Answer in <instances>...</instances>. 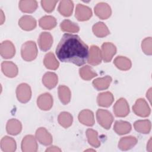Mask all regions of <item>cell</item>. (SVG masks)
Listing matches in <instances>:
<instances>
[{
    "label": "cell",
    "mask_w": 152,
    "mask_h": 152,
    "mask_svg": "<svg viewBox=\"0 0 152 152\" xmlns=\"http://www.w3.org/2000/svg\"><path fill=\"white\" fill-rule=\"evenodd\" d=\"M98 123L104 129H109L113 121V117L111 113L107 110L98 109L96 112Z\"/></svg>",
    "instance_id": "cell-3"
},
{
    "label": "cell",
    "mask_w": 152,
    "mask_h": 152,
    "mask_svg": "<svg viewBox=\"0 0 152 152\" xmlns=\"http://www.w3.org/2000/svg\"><path fill=\"white\" fill-rule=\"evenodd\" d=\"M90 151H94V150H87L86 151H90Z\"/></svg>",
    "instance_id": "cell-44"
},
{
    "label": "cell",
    "mask_w": 152,
    "mask_h": 152,
    "mask_svg": "<svg viewBox=\"0 0 152 152\" xmlns=\"http://www.w3.org/2000/svg\"><path fill=\"white\" fill-rule=\"evenodd\" d=\"M112 80V79L111 77L106 75L104 77L97 78L94 80L92 83L93 87L97 90H103L107 89L109 87Z\"/></svg>",
    "instance_id": "cell-25"
},
{
    "label": "cell",
    "mask_w": 152,
    "mask_h": 152,
    "mask_svg": "<svg viewBox=\"0 0 152 152\" xmlns=\"http://www.w3.org/2000/svg\"><path fill=\"white\" fill-rule=\"evenodd\" d=\"M17 99L21 103L28 102L31 97V90L30 86L26 83H21L18 86L16 89Z\"/></svg>",
    "instance_id": "cell-4"
},
{
    "label": "cell",
    "mask_w": 152,
    "mask_h": 152,
    "mask_svg": "<svg viewBox=\"0 0 152 152\" xmlns=\"http://www.w3.org/2000/svg\"><path fill=\"white\" fill-rule=\"evenodd\" d=\"M35 136L37 141L44 145H49L51 144L53 141L51 134L43 127L39 128L36 130Z\"/></svg>",
    "instance_id": "cell-13"
},
{
    "label": "cell",
    "mask_w": 152,
    "mask_h": 152,
    "mask_svg": "<svg viewBox=\"0 0 152 152\" xmlns=\"http://www.w3.org/2000/svg\"><path fill=\"white\" fill-rule=\"evenodd\" d=\"M113 112L117 117L126 116L129 113V107L125 99L120 98L113 106Z\"/></svg>",
    "instance_id": "cell-6"
},
{
    "label": "cell",
    "mask_w": 152,
    "mask_h": 152,
    "mask_svg": "<svg viewBox=\"0 0 152 152\" xmlns=\"http://www.w3.org/2000/svg\"><path fill=\"white\" fill-rule=\"evenodd\" d=\"M38 145L36 138L31 135H26L21 142V149L23 152H36Z\"/></svg>",
    "instance_id": "cell-7"
},
{
    "label": "cell",
    "mask_w": 152,
    "mask_h": 152,
    "mask_svg": "<svg viewBox=\"0 0 152 152\" xmlns=\"http://www.w3.org/2000/svg\"><path fill=\"white\" fill-rule=\"evenodd\" d=\"M55 52L61 62L72 63L77 66L85 64L89 55L88 46L78 35L69 33L62 36Z\"/></svg>",
    "instance_id": "cell-1"
},
{
    "label": "cell",
    "mask_w": 152,
    "mask_h": 152,
    "mask_svg": "<svg viewBox=\"0 0 152 152\" xmlns=\"http://www.w3.org/2000/svg\"><path fill=\"white\" fill-rule=\"evenodd\" d=\"M59 124L64 128H67L69 127L72 123L73 118L71 113L67 112H62L60 113L58 118Z\"/></svg>",
    "instance_id": "cell-34"
},
{
    "label": "cell",
    "mask_w": 152,
    "mask_h": 152,
    "mask_svg": "<svg viewBox=\"0 0 152 152\" xmlns=\"http://www.w3.org/2000/svg\"><path fill=\"white\" fill-rule=\"evenodd\" d=\"M79 73L80 77L84 80H90L97 76V74L88 65H85L81 68L79 69Z\"/></svg>",
    "instance_id": "cell-37"
},
{
    "label": "cell",
    "mask_w": 152,
    "mask_h": 152,
    "mask_svg": "<svg viewBox=\"0 0 152 152\" xmlns=\"http://www.w3.org/2000/svg\"><path fill=\"white\" fill-rule=\"evenodd\" d=\"M46 151H61V150L56 146H50L46 150Z\"/></svg>",
    "instance_id": "cell-40"
},
{
    "label": "cell",
    "mask_w": 152,
    "mask_h": 152,
    "mask_svg": "<svg viewBox=\"0 0 152 152\" xmlns=\"http://www.w3.org/2000/svg\"><path fill=\"white\" fill-rule=\"evenodd\" d=\"M36 24V20L30 15H24L18 21L19 26L26 31H30L34 29Z\"/></svg>",
    "instance_id": "cell-17"
},
{
    "label": "cell",
    "mask_w": 152,
    "mask_h": 152,
    "mask_svg": "<svg viewBox=\"0 0 152 152\" xmlns=\"http://www.w3.org/2000/svg\"><path fill=\"white\" fill-rule=\"evenodd\" d=\"M60 27L62 31L69 33H77L79 31L80 27L75 23L69 20H64L60 24Z\"/></svg>",
    "instance_id": "cell-35"
},
{
    "label": "cell",
    "mask_w": 152,
    "mask_h": 152,
    "mask_svg": "<svg viewBox=\"0 0 152 152\" xmlns=\"http://www.w3.org/2000/svg\"><path fill=\"white\" fill-rule=\"evenodd\" d=\"M93 32L98 37H104L110 34V31L106 25L102 22H97L93 25Z\"/></svg>",
    "instance_id": "cell-28"
},
{
    "label": "cell",
    "mask_w": 152,
    "mask_h": 152,
    "mask_svg": "<svg viewBox=\"0 0 152 152\" xmlns=\"http://www.w3.org/2000/svg\"><path fill=\"white\" fill-rule=\"evenodd\" d=\"M135 129L142 134H148L151 130V122L148 119L137 121L134 124Z\"/></svg>",
    "instance_id": "cell-31"
},
{
    "label": "cell",
    "mask_w": 152,
    "mask_h": 152,
    "mask_svg": "<svg viewBox=\"0 0 152 152\" xmlns=\"http://www.w3.org/2000/svg\"><path fill=\"white\" fill-rule=\"evenodd\" d=\"M134 113L141 117H147L150 114V108L144 99H138L132 106Z\"/></svg>",
    "instance_id": "cell-5"
},
{
    "label": "cell",
    "mask_w": 152,
    "mask_h": 152,
    "mask_svg": "<svg viewBox=\"0 0 152 152\" xmlns=\"http://www.w3.org/2000/svg\"><path fill=\"white\" fill-rule=\"evenodd\" d=\"M113 129L118 134L124 135L131 131V125L126 121H117L115 123Z\"/></svg>",
    "instance_id": "cell-27"
},
{
    "label": "cell",
    "mask_w": 152,
    "mask_h": 152,
    "mask_svg": "<svg viewBox=\"0 0 152 152\" xmlns=\"http://www.w3.org/2000/svg\"><path fill=\"white\" fill-rule=\"evenodd\" d=\"M86 135L88 143L93 147L97 148L100 145V142L98 139V133L92 129H88L86 131Z\"/></svg>",
    "instance_id": "cell-36"
},
{
    "label": "cell",
    "mask_w": 152,
    "mask_h": 152,
    "mask_svg": "<svg viewBox=\"0 0 152 152\" xmlns=\"http://www.w3.org/2000/svg\"><path fill=\"white\" fill-rule=\"evenodd\" d=\"M16 142L12 138L5 136L1 141V148L5 152H13L16 150Z\"/></svg>",
    "instance_id": "cell-24"
},
{
    "label": "cell",
    "mask_w": 152,
    "mask_h": 152,
    "mask_svg": "<svg viewBox=\"0 0 152 152\" xmlns=\"http://www.w3.org/2000/svg\"><path fill=\"white\" fill-rule=\"evenodd\" d=\"M75 16L78 21H87L92 16V11L88 7L78 4L76 6Z\"/></svg>",
    "instance_id": "cell-10"
},
{
    "label": "cell",
    "mask_w": 152,
    "mask_h": 152,
    "mask_svg": "<svg viewBox=\"0 0 152 152\" xmlns=\"http://www.w3.org/2000/svg\"><path fill=\"white\" fill-rule=\"evenodd\" d=\"M19 8L23 12L32 13L37 9V2L36 1H20L19 2Z\"/></svg>",
    "instance_id": "cell-30"
},
{
    "label": "cell",
    "mask_w": 152,
    "mask_h": 152,
    "mask_svg": "<svg viewBox=\"0 0 152 152\" xmlns=\"http://www.w3.org/2000/svg\"><path fill=\"white\" fill-rule=\"evenodd\" d=\"M137 139L133 136H127L120 139L118 147L122 151L128 150L134 147L137 143Z\"/></svg>",
    "instance_id": "cell-19"
},
{
    "label": "cell",
    "mask_w": 152,
    "mask_h": 152,
    "mask_svg": "<svg viewBox=\"0 0 152 152\" xmlns=\"http://www.w3.org/2000/svg\"><path fill=\"white\" fill-rule=\"evenodd\" d=\"M38 50L36 44L33 41H27L21 46V55L22 58L26 61H31L36 59Z\"/></svg>",
    "instance_id": "cell-2"
},
{
    "label": "cell",
    "mask_w": 152,
    "mask_h": 152,
    "mask_svg": "<svg viewBox=\"0 0 152 152\" xmlns=\"http://www.w3.org/2000/svg\"><path fill=\"white\" fill-rule=\"evenodd\" d=\"M1 24H3V22H4V21L5 20V18H4L3 17V16H4V14H3V12H2V10H1Z\"/></svg>",
    "instance_id": "cell-43"
},
{
    "label": "cell",
    "mask_w": 152,
    "mask_h": 152,
    "mask_svg": "<svg viewBox=\"0 0 152 152\" xmlns=\"http://www.w3.org/2000/svg\"><path fill=\"white\" fill-rule=\"evenodd\" d=\"M53 43V37L50 33L42 32L39 35L38 44L40 49L43 51L48 50Z\"/></svg>",
    "instance_id": "cell-15"
},
{
    "label": "cell",
    "mask_w": 152,
    "mask_h": 152,
    "mask_svg": "<svg viewBox=\"0 0 152 152\" xmlns=\"http://www.w3.org/2000/svg\"><path fill=\"white\" fill-rule=\"evenodd\" d=\"M58 1H47L43 0L41 1V5L43 10L48 12H51L54 10Z\"/></svg>",
    "instance_id": "cell-39"
},
{
    "label": "cell",
    "mask_w": 152,
    "mask_h": 152,
    "mask_svg": "<svg viewBox=\"0 0 152 152\" xmlns=\"http://www.w3.org/2000/svg\"><path fill=\"white\" fill-rule=\"evenodd\" d=\"M114 100V97L112 93L106 91L99 93L97 97V104L100 106L109 107L110 106Z\"/></svg>",
    "instance_id": "cell-20"
},
{
    "label": "cell",
    "mask_w": 152,
    "mask_h": 152,
    "mask_svg": "<svg viewBox=\"0 0 152 152\" xmlns=\"http://www.w3.org/2000/svg\"><path fill=\"white\" fill-rule=\"evenodd\" d=\"M102 55L104 62H110L116 52V46L110 42H105L102 45Z\"/></svg>",
    "instance_id": "cell-8"
},
{
    "label": "cell",
    "mask_w": 152,
    "mask_h": 152,
    "mask_svg": "<svg viewBox=\"0 0 152 152\" xmlns=\"http://www.w3.org/2000/svg\"><path fill=\"white\" fill-rule=\"evenodd\" d=\"M58 96L62 103L67 104L71 100V91L68 87L61 85L58 87Z\"/></svg>",
    "instance_id": "cell-33"
},
{
    "label": "cell",
    "mask_w": 152,
    "mask_h": 152,
    "mask_svg": "<svg viewBox=\"0 0 152 152\" xmlns=\"http://www.w3.org/2000/svg\"><path fill=\"white\" fill-rule=\"evenodd\" d=\"M1 69L4 74L10 78H14L18 74L17 65L11 61H4L1 64Z\"/></svg>",
    "instance_id": "cell-16"
},
{
    "label": "cell",
    "mask_w": 152,
    "mask_h": 152,
    "mask_svg": "<svg viewBox=\"0 0 152 152\" xmlns=\"http://www.w3.org/2000/svg\"><path fill=\"white\" fill-rule=\"evenodd\" d=\"M151 42H152V39L151 37H146L142 41L141 48L144 53L146 55H151L152 54Z\"/></svg>",
    "instance_id": "cell-38"
},
{
    "label": "cell",
    "mask_w": 152,
    "mask_h": 152,
    "mask_svg": "<svg viewBox=\"0 0 152 152\" xmlns=\"http://www.w3.org/2000/svg\"><path fill=\"white\" fill-rule=\"evenodd\" d=\"M79 121L86 126H91L94 124V118L93 112L88 109L81 111L78 115Z\"/></svg>",
    "instance_id": "cell-18"
},
{
    "label": "cell",
    "mask_w": 152,
    "mask_h": 152,
    "mask_svg": "<svg viewBox=\"0 0 152 152\" xmlns=\"http://www.w3.org/2000/svg\"><path fill=\"white\" fill-rule=\"evenodd\" d=\"M102 52L99 48L96 45H92L89 50L88 63L92 65H97L102 62Z\"/></svg>",
    "instance_id": "cell-14"
},
{
    "label": "cell",
    "mask_w": 152,
    "mask_h": 152,
    "mask_svg": "<svg viewBox=\"0 0 152 152\" xmlns=\"http://www.w3.org/2000/svg\"><path fill=\"white\" fill-rule=\"evenodd\" d=\"M151 88H150L149 90H148V91L147 93V97H148V96H149V97H148V100L150 101L151 100V98H150V96H151Z\"/></svg>",
    "instance_id": "cell-42"
},
{
    "label": "cell",
    "mask_w": 152,
    "mask_h": 152,
    "mask_svg": "<svg viewBox=\"0 0 152 152\" xmlns=\"http://www.w3.org/2000/svg\"><path fill=\"white\" fill-rule=\"evenodd\" d=\"M58 81V78L57 75L52 72H48L44 74L42 78V83L44 86L49 88L52 89L54 88Z\"/></svg>",
    "instance_id": "cell-23"
},
{
    "label": "cell",
    "mask_w": 152,
    "mask_h": 152,
    "mask_svg": "<svg viewBox=\"0 0 152 152\" xmlns=\"http://www.w3.org/2000/svg\"><path fill=\"white\" fill-rule=\"evenodd\" d=\"M22 125L20 121L16 119H10L6 125V130L8 134L12 135H16L21 131Z\"/></svg>",
    "instance_id": "cell-21"
},
{
    "label": "cell",
    "mask_w": 152,
    "mask_h": 152,
    "mask_svg": "<svg viewBox=\"0 0 152 152\" xmlns=\"http://www.w3.org/2000/svg\"><path fill=\"white\" fill-rule=\"evenodd\" d=\"M39 26L45 30H51L56 26V20L51 15H45L40 18Z\"/></svg>",
    "instance_id": "cell-26"
},
{
    "label": "cell",
    "mask_w": 152,
    "mask_h": 152,
    "mask_svg": "<svg viewBox=\"0 0 152 152\" xmlns=\"http://www.w3.org/2000/svg\"><path fill=\"white\" fill-rule=\"evenodd\" d=\"M37 104L41 110H49L53 106V97L48 93L42 94L37 99Z\"/></svg>",
    "instance_id": "cell-11"
},
{
    "label": "cell",
    "mask_w": 152,
    "mask_h": 152,
    "mask_svg": "<svg viewBox=\"0 0 152 152\" xmlns=\"http://www.w3.org/2000/svg\"><path fill=\"white\" fill-rule=\"evenodd\" d=\"M95 14L100 19L106 20L112 14L111 8L107 3H98L94 7Z\"/></svg>",
    "instance_id": "cell-12"
},
{
    "label": "cell",
    "mask_w": 152,
    "mask_h": 152,
    "mask_svg": "<svg viewBox=\"0 0 152 152\" xmlns=\"http://www.w3.org/2000/svg\"><path fill=\"white\" fill-rule=\"evenodd\" d=\"M151 139L150 138L148 142V144L147 145V149L148 150V151H151Z\"/></svg>",
    "instance_id": "cell-41"
},
{
    "label": "cell",
    "mask_w": 152,
    "mask_h": 152,
    "mask_svg": "<svg viewBox=\"0 0 152 152\" xmlns=\"http://www.w3.org/2000/svg\"><path fill=\"white\" fill-rule=\"evenodd\" d=\"M74 4L72 1H61L59 4L58 10L64 17H69L72 14Z\"/></svg>",
    "instance_id": "cell-22"
},
{
    "label": "cell",
    "mask_w": 152,
    "mask_h": 152,
    "mask_svg": "<svg viewBox=\"0 0 152 152\" xmlns=\"http://www.w3.org/2000/svg\"><path fill=\"white\" fill-rule=\"evenodd\" d=\"M115 65L119 69L122 71H127L132 66L131 61L129 59L125 56H117L113 61Z\"/></svg>",
    "instance_id": "cell-32"
},
{
    "label": "cell",
    "mask_w": 152,
    "mask_h": 152,
    "mask_svg": "<svg viewBox=\"0 0 152 152\" xmlns=\"http://www.w3.org/2000/svg\"><path fill=\"white\" fill-rule=\"evenodd\" d=\"M1 55L3 58L10 59L12 58L15 53V48L14 44L10 40H5L1 43Z\"/></svg>",
    "instance_id": "cell-9"
},
{
    "label": "cell",
    "mask_w": 152,
    "mask_h": 152,
    "mask_svg": "<svg viewBox=\"0 0 152 152\" xmlns=\"http://www.w3.org/2000/svg\"><path fill=\"white\" fill-rule=\"evenodd\" d=\"M43 64L46 68L52 70L56 69L59 65V62L57 61L52 52H49L45 55L43 59Z\"/></svg>",
    "instance_id": "cell-29"
}]
</instances>
